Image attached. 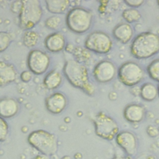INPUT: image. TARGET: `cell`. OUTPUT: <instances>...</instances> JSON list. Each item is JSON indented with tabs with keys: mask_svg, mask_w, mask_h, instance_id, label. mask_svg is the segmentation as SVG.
<instances>
[{
	"mask_svg": "<svg viewBox=\"0 0 159 159\" xmlns=\"http://www.w3.org/2000/svg\"><path fill=\"white\" fill-rule=\"evenodd\" d=\"M63 71L72 86L81 89L88 95L94 94L95 88L89 81L88 71L84 65L75 60H68L65 63Z\"/></svg>",
	"mask_w": 159,
	"mask_h": 159,
	"instance_id": "1",
	"label": "cell"
},
{
	"mask_svg": "<svg viewBox=\"0 0 159 159\" xmlns=\"http://www.w3.org/2000/svg\"><path fill=\"white\" fill-rule=\"evenodd\" d=\"M130 50L137 59L148 58L159 52V35L144 32L136 36L132 42Z\"/></svg>",
	"mask_w": 159,
	"mask_h": 159,
	"instance_id": "2",
	"label": "cell"
},
{
	"mask_svg": "<svg viewBox=\"0 0 159 159\" xmlns=\"http://www.w3.org/2000/svg\"><path fill=\"white\" fill-rule=\"evenodd\" d=\"M28 143L41 155L50 157L58 150L57 136L47 130L39 129L30 132L27 137Z\"/></svg>",
	"mask_w": 159,
	"mask_h": 159,
	"instance_id": "3",
	"label": "cell"
},
{
	"mask_svg": "<svg viewBox=\"0 0 159 159\" xmlns=\"http://www.w3.org/2000/svg\"><path fill=\"white\" fill-rule=\"evenodd\" d=\"M19 14V25L24 30H29L34 27L41 20L43 11L38 0H23Z\"/></svg>",
	"mask_w": 159,
	"mask_h": 159,
	"instance_id": "4",
	"label": "cell"
},
{
	"mask_svg": "<svg viewBox=\"0 0 159 159\" xmlns=\"http://www.w3.org/2000/svg\"><path fill=\"white\" fill-rule=\"evenodd\" d=\"M93 19V15L89 10L75 7L68 12L66 24L71 31L76 34H83L90 29Z\"/></svg>",
	"mask_w": 159,
	"mask_h": 159,
	"instance_id": "5",
	"label": "cell"
},
{
	"mask_svg": "<svg viewBox=\"0 0 159 159\" xmlns=\"http://www.w3.org/2000/svg\"><path fill=\"white\" fill-rule=\"evenodd\" d=\"M94 131L100 138L112 140L119 132V127L117 122L104 112L100 111L93 119Z\"/></svg>",
	"mask_w": 159,
	"mask_h": 159,
	"instance_id": "6",
	"label": "cell"
},
{
	"mask_svg": "<svg viewBox=\"0 0 159 159\" xmlns=\"http://www.w3.org/2000/svg\"><path fill=\"white\" fill-rule=\"evenodd\" d=\"M117 75L120 83L132 87L138 84L143 80L144 71L136 62L128 61L120 66Z\"/></svg>",
	"mask_w": 159,
	"mask_h": 159,
	"instance_id": "7",
	"label": "cell"
},
{
	"mask_svg": "<svg viewBox=\"0 0 159 159\" xmlns=\"http://www.w3.org/2000/svg\"><path fill=\"white\" fill-rule=\"evenodd\" d=\"M84 47L88 50L96 53L106 54L111 50L112 41L107 34L102 31H94L86 37Z\"/></svg>",
	"mask_w": 159,
	"mask_h": 159,
	"instance_id": "8",
	"label": "cell"
},
{
	"mask_svg": "<svg viewBox=\"0 0 159 159\" xmlns=\"http://www.w3.org/2000/svg\"><path fill=\"white\" fill-rule=\"evenodd\" d=\"M50 63V57L42 50L34 49L29 53L27 64L32 73L36 75L43 74L48 70Z\"/></svg>",
	"mask_w": 159,
	"mask_h": 159,
	"instance_id": "9",
	"label": "cell"
},
{
	"mask_svg": "<svg viewBox=\"0 0 159 159\" xmlns=\"http://www.w3.org/2000/svg\"><path fill=\"white\" fill-rule=\"evenodd\" d=\"M115 65L111 61L104 60L98 63L93 71L96 81L101 83H106L112 81L117 75Z\"/></svg>",
	"mask_w": 159,
	"mask_h": 159,
	"instance_id": "10",
	"label": "cell"
},
{
	"mask_svg": "<svg viewBox=\"0 0 159 159\" xmlns=\"http://www.w3.org/2000/svg\"><path fill=\"white\" fill-rule=\"evenodd\" d=\"M115 140L117 145L127 155L132 157L135 155L138 148V142L137 137L133 132L128 130L119 132Z\"/></svg>",
	"mask_w": 159,
	"mask_h": 159,
	"instance_id": "11",
	"label": "cell"
},
{
	"mask_svg": "<svg viewBox=\"0 0 159 159\" xmlns=\"http://www.w3.org/2000/svg\"><path fill=\"white\" fill-rule=\"evenodd\" d=\"M45 105L49 112L53 114H58L65 109L67 105V99L61 93H53L46 98Z\"/></svg>",
	"mask_w": 159,
	"mask_h": 159,
	"instance_id": "12",
	"label": "cell"
},
{
	"mask_svg": "<svg viewBox=\"0 0 159 159\" xmlns=\"http://www.w3.org/2000/svg\"><path fill=\"white\" fill-rule=\"evenodd\" d=\"M17 71L12 64L4 61H0V86H6L16 80Z\"/></svg>",
	"mask_w": 159,
	"mask_h": 159,
	"instance_id": "13",
	"label": "cell"
},
{
	"mask_svg": "<svg viewBox=\"0 0 159 159\" xmlns=\"http://www.w3.org/2000/svg\"><path fill=\"white\" fill-rule=\"evenodd\" d=\"M145 114V108L139 104L132 103L125 106L124 109L123 115L124 119L133 124L141 122Z\"/></svg>",
	"mask_w": 159,
	"mask_h": 159,
	"instance_id": "14",
	"label": "cell"
},
{
	"mask_svg": "<svg viewBox=\"0 0 159 159\" xmlns=\"http://www.w3.org/2000/svg\"><path fill=\"white\" fill-rule=\"evenodd\" d=\"M20 109L17 101L12 98H3L0 99V117L9 119L15 116Z\"/></svg>",
	"mask_w": 159,
	"mask_h": 159,
	"instance_id": "15",
	"label": "cell"
},
{
	"mask_svg": "<svg viewBox=\"0 0 159 159\" xmlns=\"http://www.w3.org/2000/svg\"><path fill=\"white\" fill-rule=\"evenodd\" d=\"M45 48L51 52H59L66 47V40L61 32H53L48 35L44 40Z\"/></svg>",
	"mask_w": 159,
	"mask_h": 159,
	"instance_id": "16",
	"label": "cell"
},
{
	"mask_svg": "<svg viewBox=\"0 0 159 159\" xmlns=\"http://www.w3.org/2000/svg\"><path fill=\"white\" fill-rule=\"evenodd\" d=\"M114 37L122 43H127L132 39L134 30L127 22H122L116 25L112 30Z\"/></svg>",
	"mask_w": 159,
	"mask_h": 159,
	"instance_id": "17",
	"label": "cell"
},
{
	"mask_svg": "<svg viewBox=\"0 0 159 159\" xmlns=\"http://www.w3.org/2000/svg\"><path fill=\"white\" fill-rule=\"evenodd\" d=\"M47 10L54 14H63L66 11L70 4L68 0H46Z\"/></svg>",
	"mask_w": 159,
	"mask_h": 159,
	"instance_id": "18",
	"label": "cell"
},
{
	"mask_svg": "<svg viewBox=\"0 0 159 159\" xmlns=\"http://www.w3.org/2000/svg\"><path fill=\"white\" fill-rule=\"evenodd\" d=\"M62 82V76L61 73L55 70L48 72L43 79V84L45 87L53 90L58 88Z\"/></svg>",
	"mask_w": 159,
	"mask_h": 159,
	"instance_id": "19",
	"label": "cell"
},
{
	"mask_svg": "<svg viewBox=\"0 0 159 159\" xmlns=\"http://www.w3.org/2000/svg\"><path fill=\"white\" fill-rule=\"evenodd\" d=\"M139 94L146 101H153L158 95L157 87L153 83H145L141 86Z\"/></svg>",
	"mask_w": 159,
	"mask_h": 159,
	"instance_id": "20",
	"label": "cell"
},
{
	"mask_svg": "<svg viewBox=\"0 0 159 159\" xmlns=\"http://www.w3.org/2000/svg\"><path fill=\"white\" fill-rule=\"evenodd\" d=\"M39 39L40 37L37 32L29 30H25V32L24 33L22 37V42L25 47L31 48L35 46L38 43Z\"/></svg>",
	"mask_w": 159,
	"mask_h": 159,
	"instance_id": "21",
	"label": "cell"
},
{
	"mask_svg": "<svg viewBox=\"0 0 159 159\" xmlns=\"http://www.w3.org/2000/svg\"><path fill=\"white\" fill-rule=\"evenodd\" d=\"M122 17L127 23L130 24L139 21L142 16L137 9L135 8H129L122 11Z\"/></svg>",
	"mask_w": 159,
	"mask_h": 159,
	"instance_id": "22",
	"label": "cell"
},
{
	"mask_svg": "<svg viewBox=\"0 0 159 159\" xmlns=\"http://www.w3.org/2000/svg\"><path fill=\"white\" fill-rule=\"evenodd\" d=\"M147 71L152 80L159 82V59L153 60L147 66Z\"/></svg>",
	"mask_w": 159,
	"mask_h": 159,
	"instance_id": "23",
	"label": "cell"
},
{
	"mask_svg": "<svg viewBox=\"0 0 159 159\" xmlns=\"http://www.w3.org/2000/svg\"><path fill=\"white\" fill-rule=\"evenodd\" d=\"M72 52L76 58L75 60L81 63L88 60L90 57L88 50L86 48H80V47L74 48Z\"/></svg>",
	"mask_w": 159,
	"mask_h": 159,
	"instance_id": "24",
	"label": "cell"
},
{
	"mask_svg": "<svg viewBox=\"0 0 159 159\" xmlns=\"http://www.w3.org/2000/svg\"><path fill=\"white\" fill-rule=\"evenodd\" d=\"M12 41L11 35L5 31H0V53L5 51Z\"/></svg>",
	"mask_w": 159,
	"mask_h": 159,
	"instance_id": "25",
	"label": "cell"
},
{
	"mask_svg": "<svg viewBox=\"0 0 159 159\" xmlns=\"http://www.w3.org/2000/svg\"><path fill=\"white\" fill-rule=\"evenodd\" d=\"M61 18L58 16L55 15L48 17L45 22V26L49 29L57 30L60 27V26L61 24Z\"/></svg>",
	"mask_w": 159,
	"mask_h": 159,
	"instance_id": "26",
	"label": "cell"
},
{
	"mask_svg": "<svg viewBox=\"0 0 159 159\" xmlns=\"http://www.w3.org/2000/svg\"><path fill=\"white\" fill-rule=\"evenodd\" d=\"M9 134V125L6 120L0 117V142L4 141Z\"/></svg>",
	"mask_w": 159,
	"mask_h": 159,
	"instance_id": "27",
	"label": "cell"
},
{
	"mask_svg": "<svg viewBox=\"0 0 159 159\" xmlns=\"http://www.w3.org/2000/svg\"><path fill=\"white\" fill-rule=\"evenodd\" d=\"M143 0H125L124 2L131 7H138L144 3Z\"/></svg>",
	"mask_w": 159,
	"mask_h": 159,
	"instance_id": "28",
	"label": "cell"
},
{
	"mask_svg": "<svg viewBox=\"0 0 159 159\" xmlns=\"http://www.w3.org/2000/svg\"><path fill=\"white\" fill-rule=\"evenodd\" d=\"M20 77L22 81L27 83L31 80L32 77V73L29 70H25L21 73Z\"/></svg>",
	"mask_w": 159,
	"mask_h": 159,
	"instance_id": "29",
	"label": "cell"
},
{
	"mask_svg": "<svg viewBox=\"0 0 159 159\" xmlns=\"http://www.w3.org/2000/svg\"><path fill=\"white\" fill-rule=\"evenodd\" d=\"M21 1H14L12 3L11 9L13 12L19 13L20 9V6H21Z\"/></svg>",
	"mask_w": 159,
	"mask_h": 159,
	"instance_id": "30",
	"label": "cell"
},
{
	"mask_svg": "<svg viewBox=\"0 0 159 159\" xmlns=\"http://www.w3.org/2000/svg\"><path fill=\"white\" fill-rule=\"evenodd\" d=\"M112 159H133L132 157L129 155H117L113 157Z\"/></svg>",
	"mask_w": 159,
	"mask_h": 159,
	"instance_id": "31",
	"label": "cell"
},
{
	"mask_svg": "<svg viewBox=\"0 0 159 159\" xmlns=\"http://www.w3.org/2000/svg\"><path fill=\"white\" fill-rule=\"evenodd\" d=\"M32 159H49L48 157L41 155V154H39L36 156H35Z\"/></svg>",
	"mask_w": 159,
	"mask_h": 159,
	"instance_id": "32",
	"label": "cell"
},
{
	"mask_svg": "<svg viewBox=\"0 0 159 159\" xmlns=\"http://www.w3.org/2000/svg\"><path fill=\"white\" fill-rule=\"evenodd\" d=\"M145 159H157V158L153 155H149L145 157Z\"/></svg>",
	"mask_w": 159,
	"mask_h": 159,
	"instance_id": "33",
	"label": "cell"
},
{
	"mask_svg": "<svg viewBox=\"0 0 159 159\" xmlns=\"http://www.w3.org/2000/svg\"><path fill=\"white\" fill-rule=\"evenodd\" d=\"M157 89H158V95H159V84H158V87H157Z\"/></svg>",
	"mask_w": 159,
	"mask_h": 159,
	"instance_id": "34",
	"label": "cell"
},
{
	"mask_svg": "<svg viewBox=\"0 0 159 159\" xmlns=\"http://www.w3.org/2000/svg\"><path fill=\"white\" fill-rule=\"evenodd\" d=\"M157 4H158V6H159V0H158V1H157Z\"/></svg>",
	"mask_w": 159,
	"mask_h": 159,
	"instance_id": "35",
	"label": "cell"
}]
</instances>
